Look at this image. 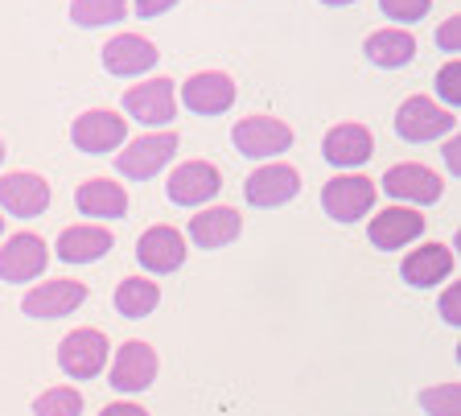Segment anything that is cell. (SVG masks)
I'll use <instances>...</instances> for the list:
<instances>
[{
	"label": "cell",
	"mask_w": 461,
	"mask_h": 416,
	"mask_svg": "<svg viewBox=\"0 0 461 416\" xmlns=\"http://www.w3.org/2000/svg\"><path fill=\"white\" fill-rule=\"evenodd\" d=\"M0 235H5V219H0Z\"/></svg>",
	"instance_id": "38"
},
{
	"label": "cell",
	"mask_w": 461,
	"mask_h": 416,
	"mask_svg": "<svg viewBox=\"0 0 461 416\" xmlns=\"http://www.w3.org/2000/svg\"><path fill=\"white\" fill-rule=\"evenodd\" d=\"M128 13V0H75L70 5V17L75 25H86V30H95V25H112Z\"/></svg>",
	"instance_id": "26"
},
{
	"label": "cell",
	"mask_w": 461,
	"mask_h": 416,
	"mask_svg": "<svg viewBox=\"0 0 461 416\" xmlns=\"http://www.w3.org/2000/svg\"><path fill=\"white\" fill-rule=\"evenodd\" d=\"M429 5L432 0H379V9L392 21H403V25H408V21H420L424 13H429Z\"/></svg>",
	"instance_id": "29"
},
{
	"label": "cell",
	"mask_w": 461,
	"mask_h": 416,
	"mask_svg": "<svg viewBox=\"0 0 461 416\" xmlns=\"http://www.w3.org/2000/svg\"><path fill=\"white\" fill-rule=\"evenodd\" d=\"M437 46H441L445 54H457L461 50V21L457 17H449L441 30H437Z\"/></svg>",
	"instance_id": "31"
},
{
	"label": "cell",
	"mask_w": 461,
	"mask_h": 416,
	"mask_svg": "<svg viewBox=\"0 0 461 416\" xmlns=\"http://www.w3.org/2000/svg\"><path fill=\"white\" fill-rule=\"evenodd\" d=\"M384 190L392 194V198H400V203H437L441 198V177L432 174L429 165H416V161H403V165H392L384 174Z\"/></svg>",
	"instance_id": "6"
},
{
	"label": "cell",
	"mask_w": 461,
	"mask_h": 416,
	"mask_svg": "<svg viewBox=\"0 0 461 416\" xmlns=\"http://www.w3.org/2000/svg\"><path fill=\"white\" fill-rule=\"evenodd\" d=\"M173 5H177V0H136V17H161Z\"/></svg>",
	"instance_id": "33"
},
{
	"label": "cell",
	"mask_w": 461,
	"mask_h": 416,
	"mask_svg": "<svg viewBox=\"0 0 461 416\" xmlns=\"http://www.w3.org/2000/svg\"><path fill=\"white\" fill-rule=\"evenodd\" d=\"M437 91H441L445 104H453V107L461 104V62L441 67V75H437Z\"/></svg>",
	"instance_id": "30"
},
{
	"label": "cell",
	"mask_w": 461,
	"mask_h": 416,
	"mask_svg": "<svg viewBox=\"0 0 461 416\" xmlns=\"http://www.w3.org/2000/svg\"><path fill=\"white\" fill-rule=\"evenodd\" d=\"M366 59L387 70L408 67L416 59V41H412V33H403V30H379L366 38Z\"/></svg>",
	"instance_id": "24"
},
{
	"label": "cell",
	"mask_w": 461,
	"mask_h": 416,
	"mask_svg": "<svg viewBox=\"0 0 461 416\" xmlns=\"http://www.w3.org/2000/svg\"><path fill=\"white\" fill-rule=\"evenodd\" d=\"M33 416H83V396L75 387H50L33 400Z\"/></svg>",
	"instance_id": "27"
},
{
	"label": "cell",
	"mask_w": 461,
	"mask_h": 416,
	"mask_svg": "<svg viewBox=\"0 0 461 416\" xmlns=\"http://www.w3.org/2000/svg\"><path fill=\"white\" fill-rule=\"evenodd\" d=\"M441 318L449 321V326H457V321H461V293H457V285H453V289H445V297H441Z\"/></svg>",
	"instance_id": "32"
},
{
	"label": "cell",
	"mask_w": 461,
	"mask_h": 416,
	"mask_svg": "<svg viewBox=\"0 0 461 416\" xmlns=\"http://www.w3.org/2000/svg\"><path fill=\"white\" fill-rule=\"evenodd\" d=\"M112 231H104V227H67L58 240V256L67 264H91L112 252Z\"/></svg>",
	"instance_id": "23"
},
{
	"label": "cell",
	"mask_w": 461,
	"mask_h": 416,
	"mask_svg": "<svg viewBox=\"0 0 461 416\" xmlns=\"http://www.w3.org/2000/svg\"><path fill=\"white\" fill-rule=\"evenodd\" d=\"M157 375V350L149 342H124L112 363V387L115 392H144Z\"/></svg>",
	"instance_id": "13"
},
{
	"label": "cell",
	"mask_w": 461,
	"mask_h": 416,
	"mask_svg": "<svg viewBox=\"0 0 461 416\" xmlns=\"http://www.w3.org/2000/svg\"><path fill=\"white\" fill-rule=\"evenodd\" d=\"M219 185H222V177L211 161H185L169 174V185H165V190H169V198L177 206H202L219 194Z\"/></svg>",
	"instance_id": "7"
},
{
	"label": "cell",
	"mask_w": 461,
	"mask_h": 416,
	"mask_svg": "<svg viewBox=\"0 0 461 416\" xmlns=\"http://www.w3.org/2000/svg\"><path fill=\"white\" fill-rule=\"evenodd\" d=\"M46 243L38 235H13L5 248H0V281L9 285H25L33 276L46 272Z\"/></svg>",
	"instance_id": "9"
},
{
	"label": "cell",
	"mask_w": 461,
	"mask_h": 416,
	"mask_svg": "<svg viewBox=\"0 0 461 416\" xmlns=\"http://www.w3.org/2000/svg\"><path fill=\"white\" fill-rule=\"evenodd\" d=\"M182 99L198 116H219V112H227L235 104V78L222 75V70H202V75L185 78Z\"/></svg>",
	"instance_id": "10"
},
{
	"label": "cell",
	"mask_w": 461,
	"mask_h": 416,
	"mask_svg": "<svg viewBox=\"0 0 461 416\" xmlns=\"http://www.w3.org/2000/svg\"><path fill=\"white\" fill-rule=\"evenodd\" d=\"M99 416H149V412H144V408H136V404H107Z\"/></svg>",
	"instance_id": "34"
},
{
	"label": "cell",
	"mask_w": 461,
	"mask_h": 416,
	"mask_svg": "<svg viewBox=\"0 0 461 416\" xmlns=\"http://www.w3.org/2000/svg\"><path fill=\"white\" fill-rule=\"evenodd\" d=\"M243 231V219L240 211L230 206H214V211H198L190 223V240L198 248H222V243H235Z\"/></svg>",
	"instance_id": "21"
},
{
	"label": "cell",
	"mask_w": 461,
	"mask_h": 416,
	"mask_svg": "<svg viewBox=\"0 0 461 416\" xmlns=\"http://www.w3.org/2000/svg\"><path fill=\"white\" fill-rule=\"evenodd\" d=\"M445 161H449V169H461V149H457V140H449V145H445Z\"/></svg>",
	"instance_id": "35"
},
{
	"label": "cell",
	"mask_w": 461,
	"mask_h": 416,
	"mask_svg": "<svg viewBox=\"0 0 461 416\" xmlns=\"http://www.w3.org/2000/svg\"><path fill=\"white\" fill-rule=\"evenodd\" d=\"M157 301H161V289H157V281H149V276H128V281L115 289V310L124 313V318L153 313Z\"/></svg>",
	"instance_id": "25"
},
{
	"label": "cell",
	"mask_w": 461,
	"mask_h": 416,
	"mask_svg": "<svg viewBox=\"0 0 461 416\" xmlns=\"http://www.w3.org/2000/svg\"><path fill=\"white\" fill-rule=\"evenodd\" d=\"M424 235V214L408 211V206H387L371 219V243L384 248V252H395L403 243H412Z\"/></svg>",
	"instance_id": "18"
},
{
	"label": "cell",
	"mask_w": 461,
	"mask_h": 416,
	"mask_svg": "<svg viewBox=\"0 0 461 416\" xmlns=\"http://www.w3.org/2000/svg\"><path fill=\"white\" fill-rule=\"evenodd\" d=\"M321 206H326V214L338 219V223H358L375 206V185L358 174L330 177L326 190H321Z\"/></svg>",
	"instance_id": "4"
},
{
	"label": "cell",
	"mask_w": 461,
	"mask_h": 416,
	"mask_svg": "<svg viewBox=\"0 0 461 416\" xmlns=\"http://www.w3.org/2000/svg\"><path fill=\"white\" fill-rule=\"evenodd\" d=\"M177 132H149V136H136V140H128L124 149H120V157H115V169L124 177H132V182H144V177H157L161 174V165L173 161V153H177Z\"/></svg>",
	"instance_id": "1"
},
{
	"label": "cell",
	"mask_w": 461,
	"mask_h": 416,
	"mask_svg": "<svg viewBox=\"0 0 461 416\" xmlns=\"http://www.w3.org/2000/svg\"><path fill=\"white\" fill-rule=\"evenodd\" d=\"M0 206L17 219H33V214H46L50 206V185L38 174H9L0 177Z\"/></svg>",
	"instance_id": "15"
},
{
	"label": "cell",
	"mask_w": 461,
	"mask_h": 416,
	"mask_svg": "<svg viewBox=\"0 0 461 416\" xmlns=\"http://www.w3.org/2000/svg\"><path fill=\"white\" fill-rule=\"evenodd\" d=\"M321 153H326V161L338 165V169H358V165L371 161L375 136H371V128H363V124H338L326 132Z\"/></svg>",
	"instance_id": "14"
},
{
	"label": "cell",
	"mask_w": 461,
	"mask_h": 416,
	"mask_svg": "<svg viewBox=\"0 0 461 416\" xmlns=\"http://www.w3.org/2000/svg\"><path fill=\"white\" fill-rule=\"evenodd\" d=\"M0 161H5V140H0Z\"/></svg>",
	"instance_id": "37"
},
{
	"label": "cell",
	"mask_w": 461,
	"mask_h": 416,
	"mask_svg": "<svg viewBox=\"0 0 461 416\" xmlns=\"http://www.w3.org/2000/svg\"><path fill=\"white\" fill-rule=\"evenodd\" d=\"M400 272L412 289H432V285H441L445 276H453V252L445 243H424V248H416V252L403 260Z\"/></svg>",
	"instance_id": "20"
},
{
	"label": "cell",
	"mask_w": 461,
	"mask_h": 416,
	"mask_svg": "<svg viewBox=\"0 0 461 416\" xmlns=\"http://www.w3.org/2000/svg\"><path fill=\"white\" fill-rule=\"evenodd\" d=\"M75 203H78V211L91 214V219H120V214H128L124 185H120V182H104V177L78 185Z\"/></svg>",
	"instance_id": "22"
},
{
	"label": "cell",
	"mask_w": 461,
	"mask_h": 416,
	"mask_svg": "<svg viewBox=\"0 0 461 416\" xmlns=\"http://www.w3.org/2000/svg\"><path fill=\"white\" fill-rule=\"evenodd\" d=\"M136 256H140V264L149 272H157V276H165V272L182 268L185 260V243H182V231L177 227H149V231L140 235V243H136Z\"/></svg>",
	"instance_id": "17"
},
{
	"label": "cell",
	"mask_w": 461,
	"mask_h": 416,
	"mask_svg": "<svg viewBox=\"0 0 461 416\" xmlns=\"http://www.w3.org/2000/svg\"><path fill=\"white\" fill-rule=\"evenodd\" d=\"M424 412L429 416H461V396H457V384H445V387H429L420 396Z\"/></svg>",
	"instance_id": "28"
},
{
	"label": "cell",
	"mask_w": 461,
	"mask_h": 416,
	"mask_svg": "<svg viewBox=\"0 0 461 416\" xmlns=\"http://www.w3.org/2000/svg\"><path fill=\"white\" fill-rule=\"evenodd\" d=\"M70 136H75V145L83 149V153H112L115 145H124L128 124H124V116L95 107V112H86V116L75 120Z\"/></svg>",
	"instance_id": "12"
},
{
	"label": "cell",
	"mask_w": 461,
	"mask_h": 416,
	"mask_svg": "<svg viewBox=\"0 0 461 416\" xmlns=\"http://www.w3.org/2000/svg\"><path fill=\"white\" fill-rule=\"evenodd\" d=\"M321 5H355V0H321Z\"/></svg>",
	"instance_id": "36"
},
{
	"label": "cell",
	"mask_w": 461,
	"mask_h": 416,
	"mask_svg": "<svg viewBox=\"0 0 461 416\" xmlns=\"http://www.w3.org/2000/svg\"><path fill=\"white\" fill-rule=\"evenodd\" d=\"M243 194H248L251 206H285L301 194V174L293 165H264L248 177Z\"/></svg>",
	"instance_id": "11"
},
{
	"label": "cell",
	"mask_w": 461,
	"mask_h": 416,
	"mask_svg": "<svg viewBox=\"0 0 461 416\" xmlns=\"http://www.w3.org/2000/svg\"><path fill=\"white\" fill-rule=\"evenodd\" d=\"M124 107L128 116L140 120V124H169L173 116H177V99H173V83L169 78H149V83H140V87H132L124 95Z\"/></svg>",
	"instance_id": "8"
},
{
	"label": "cell",
	"mask_w": 461,
	"mask_h": 416,
	"mask_svg": "<svg viewBox=\"0 0 461 416\" xmlns=\"http://www.w3.org/2000/svg\"><path fill=\"white\" fill-rule=\"evenodd\" d=\"M86 301V289L78 281H46L21 301V310L29 318H62V313H75Z\"/></svg>",
	"instance_id": "19"
},
{
	"label": "cell",
	"mask_w": 461,
	"mask_h": 416,
	"mask_svg": "<svg viewBox=\"0 0 461 416\" xmlns=\"http://www.w3.org/2000/svg\"><path fill=\"white\" fill-rule=\"evenodd\" d=\"M449 128H453V112L437 107L432 99H424V95L403 99L400 112H395V132H400L403 140H412V145H429V140L445 136Z\"/></svg>",
	"instance_id": "3"
},
{
	"label": "cell",
	"mask_w": 461,
	"mask_h": 416,
	"mask_svg": "<svg viewBox=\"0 0 461 416\" xmlns=\"http://www.w3.org/2000/svg\"><path fill=\"white\" fill-rule=\"evenodd\" d=\"M58 363L75 379H95L107 367V339L99 330H70L58 347Z\"/></svg>",
	"instance_id": "5"
},
{
	"label": "cell",
	"mask_w": 461,
	"mask_h": 416,
	"mask_svg": "<svg viewBox=\"0 0 461 416\" xmlns=\"http://www.w3.org/2000/svg\"><path fill=\"white\" fill-rule=\"evenodd\" d=\"M104 67L120 78H132V75H144V70L157 67V46L140 33H120L104 46Z\"/></svg>",
	"instance_id": "16"
},
{
	"label": "cell",
	"mask_w": 461,
	"mask_h": 416,
	"mask_svg": "<svg viewBox=\"0 0 461 416\" xmlns=\"http://www.w3.org/2000/svg\"><path fill=\"white\" fill-rule=\"evenodd\" d=\"M230 140H235V149L243 157H256L259 161V157H280L285 149H293V128L276 116H248L235 124Z\"/></svg>",
	"instance_id": "2"
}]
</instances>
